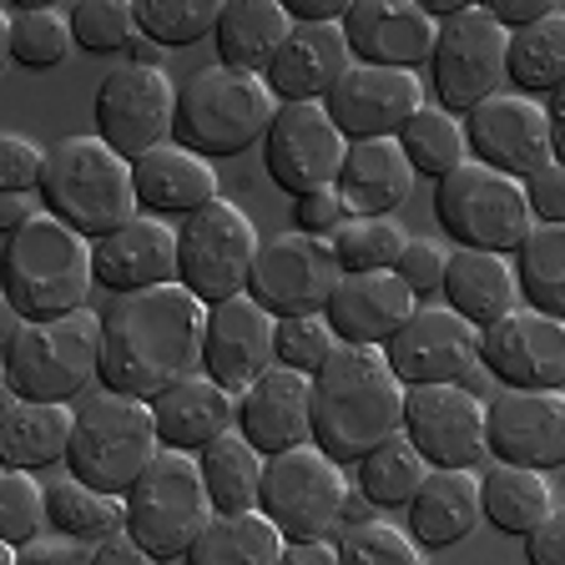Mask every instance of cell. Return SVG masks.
<instances>
[{
  "label": "cell",
  "mask_w": 565,
  "mask_h": 565,
  "mask_svg": "<svg viewBox=\"0 0 565 565\" xmlns=\"http://www.w3.org/2000/svg\"><path fill=\"white\" fill-rule=\"evenodd\" d=\"M207 343V303L182 282L121 294L102 308V379L111 394L152 404L188 374H202Z\"/></svg>",
  "instance_id": "1"
},
{
  "label": "cell",
  "mask_w": 565,
  "mask_h": 565,
  "mask_svg": "<svg viewBox=\"0 0 565 565\" xmlns=\"http://www.w3.org/2000/svg\"><path fill=\"white\" fill-rule=\"evenodd\" d=\"M404 435V384L384 349L343 343L313 374V445L339 465H359Z\"/></svg>",
  "instance_id": "2"
},
{
  "label": "cell",
  "mask_w": 565,
  "mask_h": 565,
  "mask_svg": "<svg viewBox=\"0 0 565 565\" xmlns=\"http://www.w3.org/2000/svg\"><path fill=\"white\" fill-rule=\"evenodd\" d=\"M92 288V243L56 223L51 212L6 237V308L15 313V323H51V318L82 313Z\"/></svg>",
  "instance_id": "3"
},
{
  "label": "cell",
  "mask_w": 565,
  "mask_h": 565,
  "mask_svg": "<svg viewBox=\"0 0 565 565\" xmlns=\"http://www.w3.org/2000/svg\"><path fill=\"white\" fill-rule=\"evenodd\" d=\"M41 207L66 223L71 233H82L86 243H102L117 227L137 217V182H131V162L111 152L96 131L86 137H61L46 152V182H41Z\"/></svg>",
  "instance_id": "4"
},
{
  "label": "cell",
  "mask_w": 565,
  "mask_h": 565,
  "mask_svg": "<svg viewBox=\"0 0 565 565\" xmlns=\"http://www.w3.org/2000/svg\"><path fill=\"white\" fill-rule=\"evenodd\" d=\"M278 96H273L268 76L233 66H202L192 71L182 92H177V131L188 152L207 157H243L253 141L268 137L273 117H278Z\"/></svg>",
  "instance_id": "5"
},
{
  "label": "cell",
  "mask_w": 565,
  "mask_h": 565,
  "mask_svg": "<svg viewBox=\"0 0 565 565\" xmlns=\"http://www.w3.org/2000/svg\"><path fill=\"white\" fill-rule=\"evenodd\" d=\"M102 379V313L15 323L6 339V394L31 404H82Z\"/></svg>",
  "instance_id": "6"
},
{
  "label": "cell",
  "mask_w": 565,
  "mask_h": 565,
  "mask_svg": "<svg viewBox=\"0 0 565 565\" xmlns=\"http://www.w3.org/2000/svg\"><path fill=\"white\" fill-rule=\"evenodd\" d=\"M157 455H162V439H157V419L147 399L92 388L76 404V429H71V449H66L71 480L127 500V490L141 480V470Z\"/></svg>",
  "instance_id": "7"
},
{
  "label": "cell",
  "mask_w": 565,
  "mask_h": 565,
  "mask_svg": "<svg viewBox=\"0 0 565 565\" xmlns=\"http://www.w3.org/2000/svg\"><path fill=\"white\" fill-rule=\"evenodd\" d=\"M212 520V500L202 484L198 455L162 449L127 490V535L152 561H188L198 535Z\"/></svg>",
  "instance_id": "8"
},
{
  "label": "cell",
  "mask_w": 565,
  "mask_h": 565,
  "mask_svg": "<svg viewBox=\"0 0 565 565\" xmlns=\"http://www.w3.org/2000/svg\"><path fill=\"white\" fill-rule=\"evenodd\" d=\"M435 223L445 227L455 247L510 258L535 227V212H530L525 182L490 172L480 162H465L445 182H435Z\"/></svg>",
  "instance_id": "9"
},
{
  "label": "cell",
  "mask_w": 565,
  "mask_h": 565,
  "mask_svg": "<svg viewBox=\"0 0 565 565\" xmlns=\"http://www.w3.org/2000/svg\"><path fill=\"white\" fill-rule=\"evenodd\" d=\"M258 253L263 237L253 227V217L237 202L217 198L177 227V282L207 308H217L227 298L247 294Z\"/></svg>",
  "instance_id": "10"
},
{
  "label": "cell",
  "mask_w": 565,
  "mask_h": 565,
  "mask_svg": "<svg viewBox=\"0 0 565 565\" xmlns=\"http://www.w3.org/2000/svg\"><path fill=\"white\" fill-rule=\"evenodd\" d=\"M343 500H349V480L343 465L329 459L318 445L273 455L263 470V494L258 510L282 530V541H329L339 535Z\"/></svg>",
  "instance_id": "11"
},
{
  "label": "cell",
  "mask_w": 565,
  "mask_h": 565,
  "mask_svg": "<svg viewBox=\"0 0 565 565\" xmlns=\"http://www.w3.org/2000/svg\"><path fill=\"white\" fill-rule=\"evenodd\" d=\"M505 51L510 31L490 15V6H465L459 15L439 21V41L429 56V76H435V96L449 117H470L475 106L500 96L505 82Z\"/></svg>",
  "instance_id": "12"
},
{
  "label": "cell",
  "mask_w": 565,
  "mask_h": 565,
  "mask_svg": "<svg viewBox=\"0 0 565 565\" xmlns=\"http://www.w3.org/2000/svg\"><path fill=\"white\" fill-rule=\"evenodd\" d=\"M177 92L182 86H172V76L157 66H131L127 61V66L106 71L92 102L96 137L127 162L167 147L177 131Z\"/></svg>",
  "instance_id": "13"
},
{
  "label": "cell",
  "mask_w": 565,
  "mask_h": 565,
  "mask_svg": "<svg viewBox=\"0 0 565 565\" xmlns=\"http://www.w3.org/2000/svg\"><path fill=\"white\" fill-rule=\"evenodd\" d=\"M343 282V268L333 258L329 237H308V233H273L263 237V253L253 263L247 294L258 298L273 318H313L329 313L333 288Z\"/></svg>",
  "instance_id": "14"
},
{
  "label": "cell",
  "mask_w": 565,
  "mask_h": 565,
  "mask_svg": "<svg viewBox=\"0 0 565 565\" xmlns=\"http://www.w3.org/2000/svg\"><path fill=\"white\" fill-rule=\"evenodd\" d=\"M343 157H349V137L333 127L329 102H282L263 137V167L273 188H282L294 202L308 192L339 188Z\"/></svg>",
  "instance_id": "15"
},
{
  "label": "cell",
  "mask_w": 565,
  "mask_h": 565,
  "mask_svg": "<svg viewBox=\"0 0 565 565\" xmlns=\"http://www.w3.org/2000/svg\"><path fill=\"white\" fill-rule=\"evenodd\" d=\"M404 439L419 449L429 470H475L490 455L480 394L470 384L404 388Z\"/></svg>",
  "instance_id": "16"
},
{
  "label": "cell",
  "mask_w": 565,
  "mask_h": 565,
  "mask_svg": "<svg viewBox=\"0 0 565 565\" xmlns=\"http://www.w3.org/2000/svg\"><path fill=\"white\" fill-rule=\"evenodd\" d=\"M404 388L419 384H470L480 374V329L449 303H419V313L384 349Z\"/></svg>",
  "instance_id": "17"
},
{
  "label": "cell",
  "mask_w": 565,
  "mask_h": 565,
  "mask_svg": "<svg viewBox=\"0 0 565 565\" xmlns=\"http://www.w3.org/2000/svg\"><path fill=\"white\" fill-rule=\"evenodd\" d=\"M484 439L494 465L565 470V388H500L484 404Z\"/></svg>",
  "instance_id": "18"
},
{
  "label": "cell",
  "mask_w": 565,
  "mask_h": 565,
  "mask_svg": "<svg viewBox=\"0 0 565 565\" xmlns=\"http://www.w3.org/2000/svg\"><path fill=\"white\" fill-rule=\"evenodd\" d=\"M465 147H470V157L480 167L505 172L515 182H530L541 167L555 162L545 106L515 92H500L484 106H475L470 117H465Z\"/></svg>",
  "instance_id": "19"
},
{
  "label": "cell",
  "mask_w": 565,
  "mask_h": 565,
  "mask_svg": "<svg viewBox=\"0 0 565 565\" xmlns=\"http://www.w3.org/2000/svg\"><path fill=\"white\" fill-rule=\"evenodd\" d=\"M480 374L500 388H565V323L520 303L480 333Z\"/></svg>",
  "instance_id": "20"
},
{
  "label": "cell",
  "mask_w": 565,
  "mask_h": 565,
  "mask_svg": "<svg viewBox=\"0 0 565 565\" xmlns=\"http://www.w3.org/2000/svg\"><path fill=\"white\" fill-rule=\"evenodd\" d=\"M343 35L359 66L419 71L435 56L439 21L424 15L419 0H349Z\"/></svg>",
  "instance_id": "21"
},
{
  "label": "cell",
  "mask_w": 565,
  "mask_h": 565,
  "mask_svg": "<svg viewBox=\"0 0 565 565\" xmlns=\"http://www.w3.org/2000/svg\"><path fill=\"white\" fill-rule=\"evenodd\" d=\"M414 111H424V86L414 71L388 66H359L329 92V117L349 141L399 137Z\"/></svg>",
  "instance_id": "22"
},
{
  "label": "cell",
  "mask_w": 565,
  "mask_h": 565,
  "mask_svg": "<svg viewBox=\"0 0 565 565\" xmlns=\"http://www.w3.org/2000/svg\"><path fill=\"white\" fill-rule=\"evenodd\" d=\"M273 339L278 318L253 294H237L227 303L207 308V343H202V374L217 379L227 394H243L253 379L273 369Z\"/></svg>",
  "instance_id": "23"
},
{
  "label": "cell",
  "mask_w": 565,
  "mask_h": 565,
  "mask_svg": "<svg viewBox=\"0 0 565 565\" xmlns=\"http://www.w3.org/2000/svg\"><path fill=\"white\" fill-rule=\"evenodd\" d=\"M237 435L258 455H288L313 445V379L273 364L237 394Z\"/></svg>",
  "instance_id": "24"
},
{
  "label": "cell",
  "mask_w": 565,
  "mask_h": 565,
  "mask_svg": "<svg viewBox=\"0 0 565 565\" xmlns=\"http://www.w3.org/2000/svg\"><path fill=\"white\" fill-rule=\"evenodd\" d=\"M92 273L96 288H106L111 298L141 294V288H167V282H177V227L137 212L127 227L92 243Z\"/></svg>",
  "instance_id": "25"
},
{
  "label": "cell",
  "mask_w": 565,
  "mask_h": 565,
  "mask_svg": "<svg viewBox=\"0 0 565 565\" xmlns=\"http://www.w3.org/2000/svg\"><path fill=\"white\" fill-rule=\"evenodd\" d=\"M419 313V298L409 294V282L399 273H353L333 288L329 298V329L339 333V343L353 349H388L394 333Z\"/></svg>",
  "instance_id": "26"
},
{
  "label": "cell",
  "mask_w": 565,
  "mask_h": 565,
  "mask_svg": "<svg viewBox=\"0 0 565 565\" xmlns=\"http://www.w3.org/2000/svg\"><path fill=\"white\" fill-rule=\"evenodd\" d=\"M131 182H137V207L147 217H182L188 223L192 212H202L207 202H217V167L207 157L188 152L182 141H167L157 152L137 157L131 162Z\"/></svg>",
  "instance_id": "27"
},
{
  "label": "cell",
  "mask_w": 565,
  "mask_h": 565,
  "mask_svg": "<svg viewBox=\"0 0 565 565\" xmlns=\"http://www.w3.org/2000/svg\"><path fill=\"white\" fill-rule=\"evenodd\" d=\"M353 71V51L343 25H294L288 46L268 66V86L278 102H329V92Z\"/></svg>",
  "instance_id": "28"
},
{
  "label": "cell",
  "mask_w": 565,
  "mask_h": 565,
  "mask_svg": "<svg viewBox=\"0 0 565 565\" xmlns=\"http://www.w3.org/2000/svg\"><path fill=\"white\" fill-rule=\"evenodd\" d=\"M152 419H157V439L162 449H207L212 439H223L227 429H237V394H227L217 379L207 374H188L182 384H172L167 394L152 399Z\"/></svg>",
  "instance_id": "29"
},
{
  "label": "cell",
  "mask_w": 565,
  "mask_h": 565,
  "mask_svg": "<svg viewBox=\"0 0 565 565\" xmlns=\"http://www.w3.org/2000/svg\"><path fill=\"white\" fill-rule=\"evenodd\" d=\"M480 475L475 470H429L419 494L409 500V535L424 551H449L465 545L480 530L484 505H480Z\"/></svg>",
  "instance_id": "30"
},
{
  "label": "cell",
  "mask_w": 565,
  "mask_h": 565,
  "mask_svg": "<svg viewBox=\"0 0 565 565\" xmlns=\"http://www.w3.org/2000/svg\"><path fill=\"white\" fill-rule=\"evenodd\" d=\"M414 192V167L404 157L399 137L349 141L339 172V198L349 202V217H388Z\"/></svg>",
  "instance_id": "31"
},
{
  "label": "cell",
  "mask_w": 565,
  "mask_h": 565,
  "mask_svg": "<svg viewBox=\"0 0 565 565\" xmlns=\"http://www.w3.org/2000/svg\"><path fill=\"white\" fill-rule=\"evenodd\" d=\"M445 303L459 318H470L475 329H490L500 318H510L520 308V278L515 263L500 258V253H470V247H455L445 268Z\"/></svg>",
  "instance_id": "32"
},
{
  "label": "cell",
  "mask_w": 565,
  "mask_h": 565,
  "mask_svg": "<svg viewBox=\"0 0 565 565\" xmlns=\"http://www.w3.org/2000/svg\"><path fill=\"white\" fill-rule=\"evenodd\" d=\"M288 35H294V21L282 11V0H227L217 15V31H212L217 66L268 76L278 51L288 46Z\"/></svg>",
  "instance_id": "33"
},
{
  "label": "cell",
  "mask_w": 565,
  "mask_h": 565,
  "mask_svg": "<svg viewBox=\"0 0 565 565\" xmlns=\"http://www.w3.org/2000/svg\"><path fill=\"white\" fill-rule=\"evenodd\" d=\"M76 429V404H31L6 394V419H0V465L6 470H51L71 449Z\"/></svg>",
  "instance_id": "34"
},
{
  "label": "cell",
  "mask_w": 565,
  "mask_h": 565,
  "mask_svg": "<svg viewBox=\"0 0 565 565\" xmlns=\"http://www.w3.org/2000/svg\"><path fill=\"white\" fill-rule=\"evenodd\" d=\"M198 465H202V484H207L212 515H243V510H258L268 455H258L237 429H227L223 439H212V445L198 455Z\"/></svg>",
  "instance_id": "35"
},
{
  "label": "cell",
  "mask_w": 565,
  "mask_h": 565,
  "mask_svg": "<svg viewBox=\"0 0 565 565\" xmlns=\"http://www.w3.org/2000/svg\"><path fill=\"white\" fill-rule=\"evenodd\" d=\"M282 551H288L282 530L263 510H243V515H212L182 565H278Z\"/></svg>",
  "instance_id": "36"
},
{
  "label": "cell",
  "mask_w": 565,
  "mask_h": 565,
  "mask_svg": "<svg viewBox=\"0 0 565 565\" xmlns=\"http://www.w3.org/2000/svg\"><path fill=\"white\" fill-rule=\"evenodd\" d=\"M480 505L500 535H535V530L551 520L555 500H551V480L541 470H520V465H494L480 484Z\"/></svg>",
  "instance_id": "37"
},
{
  "label": "cell",
  "mask_w": 565,
  "mask_h": 565,
  "mask_svg": "<svg viewBox=\"0 0 565 565\" xmlns=\"http://www.w3.org/2000/svg\"><path fill=\"white\" fill-rule=\"evenodd\" d=\"M505 82L530 102L565 86V6H555L545 21L525 25V31H510Z\"/></svg>",
  "instance_id": "38"
},
{
  "label": "cell",
  "mask_w": 565,
  "mask_h": 565,
  "mask_svg": "<svg viewBox=\"0 0 565 565\" xmlns=\"http://www.w3.org/2000/svg\"><path fill=\"white\" fill-rule=\"evenodd\" d=\"M0 31H6V51H11V61L25 66V71H56L61 61L76 51L71 15L51 11V6H41V0H11V11H6Z\"/></svg>",
  "instance_id": "39"
},
{
  "label": "cell",
  "mask_w": 565,
  "mask_h": 565,
  "mask_svg": "<svg viewBox=\"0 0 565 565\" xmlns=\"http://www.w3.org/2000/svg\"><path fill=\"white\" fill-rule=\"evenodd\" d=\"M46 515L56 535H71V541H82V545H102L117 530H127V500L92 490L82 480H56V484H46Z\"/></svg>",
  "instance_id": "40"
},
{
  "label": "cell",
  "mask_w": 565,
  "mask_h": 565,
  "mask_svg": "<svg viewBox=\"0 0 565 565\" xmlns=\"http://www.w3.org/2000/svg\"><path fill=\"white\" fill-rule=\"evenodd\" d=\"M520 303L565 323V223H535L515 253Z\"/></svg>",
  "instance_id": "41"
},
{
  "label": "cell",
  "mask_w": 565,
  "mask_h": 565,
  "mask_svg": "<svg viewBox=\"0 0 565 565\" xmlns=\"http://www.w3.org/2000/svg\"><path fill=\"white\" fill-rule=\"evenodd\" d=\"M424 480H429V465L404 435H394L388 445H379L374 455L353 465V490L364 494L374 510H409V500L419 494Z\"/></svg>",
  "instance_id": "42"
},
{
  "label": "cell",
  "mask_w": 565,
  "mask_h": 565,
  "mask_svg": "<svg viewBox=\"0 0 565 565\" xmlns=\"http://www.w3.org/2000/svg\"><path fill=\"white\" fill-rule=\"evenodd\" d=\"M399 147H404V157H409L414 177H435V182H445L449 172H459L465 157H470V147H465V121L449 117L445 106L414 111L409 127L399 131Z\"/></svg>",
  "instance_id": "43"
},
{
  "label": "cell",
  "mask_w": 565,
  "mask_h": 565,
  "mask_svg": "<svg viewBox=\"0 0 565 565\" xmlns=\"http://www.w3.org/2000/svg\"><path fill=\"white\" fill-rule=\"evenodd\" d=\"M404 247H409V233L394 217H349L333 233V258H339L343 278H353V273H394Z\"/></svg>",
  "instance_id": "44"
},
{
  "label": "cell",
  "mask_w": 565,
  "mask_h": 565,
  "mask_svg": "<svg viewBox=\"0 0 565 565\" xmlns=\"http://www.w3.org/2000/svg\"><path fill=\"white\" fill-rule=\"evenodd\" d=\"M217 15H223V6H212V0H137V31L162 51H182L212 35Z\"/></svg>",
  "instance_id": "45"
},
{
  "label": "cell",
  "mask_w": 565,
  "mask_h": 565,
  "mask_svg": "<svg viewBox=\"0 0 565 565\" xmlns=\"http://www.w3.org/2000/svg\"><path fill=\"white\" fill-rule=\"evenodd\" d=\"M333 545H339V565H429L424 561V545L384 515H374L369 525L339 530Z\"/></svg>",
  "instance_id": "46"
},
{
  "label": "cell",
  "mask_w": 565,
  "mask_h": 565,
  "mask_svg": "<svg viewBox=\"0 0 565 565\" xmlns=\"http://www.w3.org/2000/svg\"><path fill=\"white\" fill-rule=\"evenodd\" d=\"M46 525V484L35 480V470H0V545L21 551Z\"/></svg>",
  "instance_id": "47"
},
{
  "label": "cell",
  "mask_w": 565,
  "mask_h": 565,
  "mask_svg": "<svg viewBox=\"0 0 565 565\" xmlns=\"http://www.w3.org/2000/svg\"><path fill=\"white\" fill-rule=\"evenodd\" d=\"M71 35H76V51L86 56H117L137 41V6H121V0H86V6H71Z\"/></svg>",
  "instance_id": "48"
},
{
  "label": "cell",
  "mask_w": 565,
  "mask_h": 565,
  "mask_svg": "<svg viewBox=\"0 0 565 565\" xmlns=\"http://www.w3.org/2000/svg\"><path fill=\"white\" fill-rule=\"evenodd\" d=\"M339 349H343V343H339V333L329 329V318H323V313H313V318H278V339H273V364H278V369H294V374L313 379Z\"/></svg>",
  "instance_id": "49"
},
{
  "label": "cell",
  "mask_w": 565,
  "mask_h": 565,
  "mask_svg": "<svg viewBox=\"0 0 565 565\" xmlns=\"http://www.w3.org/2000/svg\"><path fill=\"white\" fill-rule=\"evenodd\" d=\"M41 182H46V152L21 131H6V141H0V192L31 198V192H41Z\"/></svg>",
  "instance_id": "50"
},
{
  "label": "cell",
  "mask_w": 565,
  "mask_h": 565,
  "mask_svg": "<svg viewBox=\"0 0 565 565\" xmlns=\"http://www.w3.org/2000/svg\"><path fill=\"white\" fill-rule=\"evenodd\" d=\"M445 268H449V247H439L435 237H409V247H404L399 263H394V273L409 282V294L419 298V303L445 288Z\"/></svg>",
  "instance_id": "51"
},
{
  "label": "cell",
  "mask_w": 565,
  "mask_h": 565,
  "mask_svg": "<svg viewBox=\"0 0 565 565\" xmlns=\"http://www.w3.org/2000/svg\"><path fill=\"white\" fill-rule=\"evenodd\" d=\"M294 217H298V233L308 237H329L349 223V202L339 198V188H323V192H308V198L294 202Z\"/></svg>",
  "instance_id": "52"
},
{
  "label": "cell",
  "mask_w": 565,
  "mask_h": 565,
  "mask_svg": "<svg viewBox=\"0 0 565 565\" xmlns=\"http://www.w3.org/2000/svg\"><path fill=\"white\" fill-rule=\"evenodd\" d=\"M525 198H530V212L535 223H565V167L551 162L525 182Z\"/></svg>",
  "instance_id": "53"
},
{
  "label": "cell",
  "mask_w": 565,
  "mask_h": 565,
  "mask_svg": "<svg viewBox=\"0 0 565 565\" xmlns=\"http://www.w3.org/2000/svg\"><path fill=\"white\" fill-rule=\"evenodd\" d=\"M11 565H92V555L71 535H35L31 545L11 551Z\"/></svg>",
  "instance_id": "54"
},
{
  "label": "cell",
  "mask_w": 565,
  "mask_h": 565,
  "mask_svg": "<svg viewBox=\"0 0 565 565\" xmlns=\"http://www.w3.org/2000/svg\"><path fill=\"white\" fill-rule=\"evenodd\" d=\"M525 565H565V505L551 510L535 535H525Z\"/></svg>",
  "instance_id": "55"
},
{
  "label": "cell",
  "mask_w": 565,
  "mask_h": 565,
  "mask_svg": "<svg viewBox=\"0 0 565 565\" xmlns=\"http://www.w3.org/2000/svg\"><path fill=\"white\" fill-rule=\"evenodd\" d=\"M551 11H555V0H490V15L505 31H525V25L545 21Z\"/></svg>",
  "instance_id": "56"
},
{
  "label": "cell",
  "mask_w": 565,
  "mask_h": 565,
  "mask_svg": "<svg viewBox=\"0 0 565 565\" xmlns=\"http://www.w3.org/2000/svg\"><path fill=\"white\" fill-rule=\"evenodd\" d=\"M282 11L294 25H343L349 0H282Z\"/></svg>",
  "instance_id": "57"
},
{
  "label": "cell",
  "mask_w": 565,
  "mask_h": 565,
  "mask_svg": "<svg viewBox=\"0 0 565 565\" xmlns=\"http://www.w3.org/2000/svg\"><path fill=\"white\" fill-rule=\"evenodd\" d=\"M92 565H152V555L141 551V545L131 541L127 530H117L111 541L92 545Z\"/></svg>",
  "instance_id": "58"
},
{
  "label": "cell",
  "mask_w": 565,
  "mask_h": 565,
  "mask_svg": "<svg viewBox=\"0 0 565 565\" xmlns=\"http://www.w3.org/2000/svg\"><path fill=\"white\" fill-rule=\"evenodd\" d=\"M278 565H339V545L329 541H294Z\"/></svg>",
  "instance_id": "59"
},
{
  "label": "cell",
  "mask_w": 565,
  "mask_h": 565,
  "mask_svg": "<svg viewBox=\"0 0 565 565\" xmlns=\"http://www.w3.org/2000/svg\"><path fill=\"white\" fill-rule=\"evenodd\" d=\"M31 217H41V207H35L31 198H21V192H6V198H0V233L6 237L21 233Z\"/></svg>",
  "instance_id": "60"
},
{
  "label": "cell",
  "mask_w": 565,
  "mask_h": 565,
  "mask_svg": "<svg viewBox=\"0 0 565 565\" xmlns=\"http://www.w3.org/2000/svg\"><path fill=\"white\" fill-rule=\"evenodd\" d=\"M545 117H551V147H555V162L565 167V86H561V92H551V102H545Z\"/></svg>",
  "instance_id": "61"
},
{
  "label": "cell",
  "mask_w": 565,
  "mask_h": 565,
  "mask_svg": "<svg viewBox=\"0 0 565 565\" xmlns=\"http://www.w3.org/2000/svg\"><path fill=\"white\" fill-rule=\"evenodd\" d=\"M127 61H131V66H157V71H162L167 51L157 46V41H147V35H137V41L127 46Z\"/></svg>",
  "instance_id": "62"
},
{
  "label": "cell",
  "mask_w": 565,
  "mask_h": 565,
  "mask_svg": "<svg viewBox=\"0 0 565 565\" xmlns=\"http://www.w3.org/2000/svg\"><path fill=\"white\" fill-rule=\"evenodd\" d=\"M374 520V505H369L359 490H349V500H343V520H339V530H349V525H369Z\"/></svg>",
  "instance_id": "63"
}]
</instances>
